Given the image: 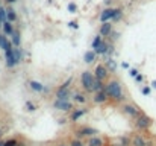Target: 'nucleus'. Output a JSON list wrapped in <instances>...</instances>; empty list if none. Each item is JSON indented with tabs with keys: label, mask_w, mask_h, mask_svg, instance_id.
I'll return each mask as SVG.
<instances>
[{
	"label": "nucleus",
	"mask_w": 156,
	"mask_h": 146,
	"mask_svg": "<svg viewBox=\"0 0 156 146\" xmlns=\"http://www.w3.org/2000/svg\"><path fill=\"white\" fill-rule=\"evenodd\" d=\"M105 91L108 94V97H112L115 101H121L123 99V90L118 81H109L105 85Z\"/></svg>",
	"instance_id": "1"
},
{
	"label": "nucleus",
	"mask_w": 156,
	"mask_h": 146,
	"mask_svg": "<svg viewBox=\"0 0 156 146\" xmlns=\"http://www.w3.org/2000/svg\"><path fill=\"white\" fill-rule=\"evenodd\" d=\"M96 76L93 75L91 71H83L80 75V82H82V87L86 90V91H91L93 90V82H94Z\"/></svg>",
	"instance_id": "2"
},
{
	"label": "nucleus",
	"mask_w": 156,
	"mask_h": 146,
	"mask_svg": "<svg viewBox=\"0 0 156 146\" xmlns=\"http://www.w3.org/2000/svg\"><path fill=\"white\" fill-rule=\"evenodd\" d=\"M150 125H152V119L147 117L146 114H140L137 117V126L140 129H147V128H150Z\"/></svg>",
	"instance_id": "3"
},
{
	"label": "nucleus",
	"mask_w": 156,
	"mask_h": 146,
	"mask_svg": "<svg viewBox=\"0 0 156 146\" xmlns=\"http://www.w3.org/2000/svg\"><path fill=\"white\" fill-rule=\"evenodd\" d=\"M117 14V9H112V8H106L102 14H100V21L105 23V21H111V20H114Z\"/></svg>",
	"instance_id": "4"
},
{
	"label": "nucleus",
	"mask_w": 156,
	"mask_h": 146,
	"mask_svg": "<svg viewBox=\"0 0 156 146\" xmlns=\"http://www.w3.org/2000/svg\"><path fill=\"white\" fill-rule=\"evenodd\" d=\"M55 108L56 110H62V111H70L71 110V104L68 102V99H56Z\"/></svg>",
	"instance_id": "5"
},
{
	"label": "nucleus",
	"mask_w": 156,
	"mask_h": 146,
	"mask_svg": "<svg viewBox=\"0 0 156 146\" xmlns=\"http://www.w3.org/2000/svg\"><path fill=\"white\" fill-rule=\"evenodd\" d=\"M94 73H96V78H97V79H102V81L108 76V70H106V67L102 65V64H99V65L96 67Z\"/></svg>",
	"instance_id": "6"
},
{
	"label": "nucleus",
	"mask_w": 156,
	"mask_h": 146,
	"mask_svg": "<svg viewBox=\"0 0 156 146\" xmlns=\"http://www.w3.org/2000/svg\"><path fill=\"white\" fill-rule=\"evenodd\" d=\"M123 111H124L126 114L132 116V117H138V116H140V110H138L137 107H133V105H124V107H123Z\"/></svg>",
	"instance_id": "7"
},
{
	"label": "nucleus",
	"mask_w": 156,
	"mask_h": 146,
	"mask_svg": "<svg viewBox=\"0 0 156 146\" xmlns=\"http://www.w3.org/2000/svg\"><path fill=\"white\" fill-rule=\"evenodd\" d=\"M111 32H112V24H111V21H105L102 26H100V35L102 37L111 35Z\"/></svg>",
	"instance_id": "8"
},
{
	"label": "nucleus",
	"mask_w": 156,
	"mask_h": 146,
	"mask_svg": "<svg viewBox=\"0 0 156 146\" xmlns=\"http://www.w3.org/2000/svg\"><path fill=\"white\" fill-rule=\"evenodd\" d=\"M108 50H109V46H108L105 41H102L100 44H97V46L94 47V52H96L97 55H105V53H108Z\"/></svg>",
	"instance_id": "9"
},
{
	"label": "nucleus",
	"mask_w": 156,
	"mask_h": 146,
	"mask_svg": "<svg viewBox=\"0 0 156 146\" xmlns=\"http://www.w3.org/2000/svg\"><path fill=\"white\" fill-rule=\"evenodd\" d=\"M108 99V94L105 90H100V91H96V96H94V102L96 104H102Z\"/></svg>",
	"instance_id": "10"
},
{
	"label": "nucleus",
	"mask_w": 156,
	"mask_h": 146,
	"mask_svg": "<svg viewBox=\"0 0 156 146\" xmlns=\"http://www.w3.org/2000/svg\"><path fill=\"white\" fill-rule=\"evenodd\" d=\"M12 46H14L12 41H9L5 35H2V43H0V47H2L5 52H8V50H12Z\"/></svg>",
	"instance_id": "11"
},
{
	"label": "nucleus",
	"mask_w": 156,
	"mask_h": 146,
	"mask_svg": "<svg viewBox=\"0 0 156 146\" xmlns=\"http://www.w3.org/2000/svg\"><path fill=\"white\" fill-rule=\"evenodd\" d=\"M93 134H97V131L93 129V128H82V129L77 131L79 137H88V135H93Z\"/></svg>",
	"instance_id": "12"
},
{
	"label": "nucleus",
	"mask_w": 156,
	"mask_h": 146,
	"mask_svg": "<svg viewBox=\"0 0 156 146\" xmlns=\"http://www.w3.org/2000/svg\"><path fill=\"white\" fill-rule=\"evenodd\" d=\"M29 85H30V88L33 90V91H44V90H46V87H44L41 82H38V81H30L29 82Z\"/></svg>",
	"instance_id": "13"
},
{
	"label": "nucleus",
	"mask_w": 156,
	"mask_h": 146,
	"mask_svg": "<svg viewBox=\"0 0 156 146\" xmlns=\"http://www.w3.org/2000/svg\"><path fill=\"white\" fill-rule=\"evenodd\" d=\"M96 52L94 50H88V52H85V55H83V59H85V62H88V64H91L94 59H96Z\"/></svg>",
	"instance_id": "14"
},
{
	"label": "nucleus",
	"mask_w": 156,
	"mask_h": 146,
	"mask_svg": "<svg viewBox=\"0 0 156 146\" xmlns=\"http://www.w3.org/2000/svg\"><path fill=\"white\" fill-rule=\"evenodd\" d=\"M20 59H21V50H20L18 47L12 49V61H14V64L17 65L20 62Z\"/></svg>",
	"instance_id": "15"
},
{
	"label": "nucleus",
	"mask_w": 156,
	"mask_h": 146,
	"mask_svg": "<svg viewBox=\"0 0 156 146\" xmlns=\"http://www.w3.org/2000/svg\"><path fill=\"white\" fill-rule=\"evenodd\" d=\"M100 90H105V85H103V82H102V79H94V82H93V90L91 91H100Z\"/></svg>",
	"instance_id": "16"
},
{
	"label": "nucleus",
	"mask_w": 156,
	"mask_h": 146,
	"mask_svg": "<svg viewBox=\"0 0 156 146\" xmlns=\"http://www.w3.org/2000/svg\"><path fill=\"white\" fill-rule=\"evenodd\" d=\"M3 31H5V34L6 35H12V32H14V28H12V23L11 21H3Z\"/></svg>",
	"instance_id": "17"
},
{
	"label": "nucleus",
	"mask_w": 156,
	"mask_h": 146,
	"mask_svg": "<svg viewBox=\"0 0 156 146\" xmlns=\"http://www.w3.org/2000/svg\"><path fill=\"white\" fill-rule=\"evenodd\" d=\"M6 20L8 21H11V23H14L15 20H17V14H15V11L14 9H6Z\"/></svg>",
	"instance_id": "18"
},
{
	"label": "nucleus",
	"mask_w": 156,
	"mask_h": 146,
	"mask_svg": "<svg viewBox=\"0 0 156 146\" xmlns=\"http://www.w3.org/2000/svg\"><path fill=\"white\" fill-rule=\"evenodd\" d=\"M83 114H86V110H83V108H80V110H74V111L71 113V120H77V119L82 117Z\"/></svg>",
	"instance_id": "19"
},
{
	"label": "nucleus",
	"mask_w": 156,
	"mask_h": 146,
	"mask_svg": "<svg viewBox=\"0 0 156 146\" xmlns=\"http://www.w3.org/2000/svg\"><path fill=\"white\" fill-rule=\"evenodd\" d=\"M11 37H12V44H14L15 47H18V46H20V41H21V40H20V32H18V31H14Z\"/></svg>",
	"instance_id": "20"
},
{
	"label": "nucleus",
	"mask_w": 156,
	"mask_h": 146,
	"mask_svg": "<svg viewBox=\"0 0 156 146\" xmlns=\"http://www.w3.org/2000/svg\"><path fill=\"white\" fill-rule=\"evenodd\" d=\"M133 146H147V141L141 135H137L135 138H133Z\"/></svg>",
	"instance_id": "21"
},
{
	"label": "nucleus",
	"mask_w": 156,
	"mask_h": 146,
	"mask_svg": "<svg viewBox=\"0 0 156 146\" xmlns=\"http://www.w3.org/2000/svg\"><path fill=\"white\" fill-rule=\"evenodd\" d=\"M90 144H93V146H102L103 141H102V138H99V137H93V138L90 140Z\"/></svg>",
	"instance_id": "22"
},
{
	"label": "nucleus",
	"mask_w": 156,
	"mask_h": 146,
	"mask_svg": "<svg viewBox=\"0 0 156 146\" xmlns=\"http://www.w3.org/2000/svg\"><path fill=\"white\" fill-rule=\"evenodd\" d=\"M74 101L79 104H86V97L83 94H74Z\"/></svg>",
	"instance_id": "23"
},
{
	"label": "nucleus",
	"mask_w": 156,
	"mask_h": 146,
	"mask_svg": "<svg viewBox=\"0 0 156 146\" xmlns=\"http://www.w3.org/2000/svg\"><path fill=\"white\" fill-rule=\"evenodd\" d=\"M0 21H6V9L3 6H0Z\"/></svg>",
	"instance_id": "24"
},
{
	"label": "nucleus",
	"mask_w": 156,
	"mask_h": 146,
	"mask_svg": "<svg viewBox=\"0 0 156 146\" xmlns=\"http://www.w3.org/2000/svg\"><path fill=\"white\" fill-rule=\"evenodd\" d=\"M108 67L114 71V70L117 68V64H115V61H114V59H108Z\"/></svg>",
	"instance_id": "25"
},
{
	"label": "nucleus",
	"mask_w": 156,
	"mask_h": 146,
	"mask_svg": "<svg viewBox=\"0 0 156 146\" xmlns=\"http://www.w3.org/2000/svg\"><path fill=\"white\" fill-rule=\"evenodd\" d=\"M102 41H103V40H102V35H100V37H99V35H97V37H96V38H94V41H93V49H94V47H96V46H97V44H100V43H102Z\"/></svg>",
	"instance_id": "26"
},
{
	"label": "nucleus",
	"mask_w": 156,
	"mask_h": 146,
	"mask_svg": "<svg viewBox=\"0 0 156 146\" xmlns=\"http://www.w3.org/2000/svg\"><path fill=\"white\" fill-rule=\"evenodd\" d=\"M68 11H70L71 14H74V12L77 11V6H76L74 3H68Z\"/></svg>",
	"instance_id": "27"
},
{
	"label": "nucleus",
	"mask_w": 156,
	"mask_h": 146,
	"mask_svg": "<svg viewBox=\"0 0 156 146\" xmlns=\"http://www.w3.org/2000/svg\"><path fill=\"white\" fill-rule=\"evenodd\" d=\"M17 144H18V141H17V140H14V138H12V140L5 141V146H17Z\"/></svg>",
	"instance_id": "28"
},
{
	"label": "nucleus",
	"mask_w": 156,
	"mask_h": 146,
	"mask_svg": "<svg viewBox=\"0 0 156 146\" xmlns=\"http://www.w3.org/2000/svg\"><path fill=\"white\" fill-rule=\"evenodd\" d=\"M137 75H140V73H138V70H137V68H132V70H130V76L137 78Z\"/></svg>",
	"instance_id": "29"
},
{
	"label": "nucleus",
	"mask_w": 156,
	"mask_h": 146,
	"mask_svg": "<svg viewBox=\"0 0 156 146\" xmlns=\"http://www.w3.org/2000/svg\"><path fill=\"white\" fill-rule=\"evenodd\" d=\"M70 146H83V144H82V143H80V141H79V140H73V141H71V144H70Z\"/></svg>",
	"instance_id": "30"
},
{
	"label": "nucleus",
	"mask_w": 156,
	"mask_h": 146,
	"mask_svg": "<svg viewBox=\"0 0 156 146\" xmlns=\"http://www.w3.org/2000/svg\"><path fill=\"white\" fill-rule=\"evenodd\" d=\"M143 94L149 96V94H150V88H149V87H144V88H143Z\"/></svg>",
	"instance_id": "31"
},
{
	"label": "nucleus",
	"mask_w": 156,
	"mask_h": 146,
	"mask_svg": "<svg viewBox=\"0 0 156 146\" xmlns=\"http://www.w3.org/2000/svg\"><path fill=\"white\" fill-rule=\"evenodd\" d=\"M26 107H27V108H29V111H33V110H35V107H33V105H32V104H30V102H29V101H27V102H26Z\"/></svg>",
	"instance_id": "32"
},
{
	"label": "nucleus",
	"mask_w": 156,
	"mask_h": 146,
	"mask_svg": "<svg viewBox=\"0 0 156 146\" xmlns=\"http://www.w3.org/2000/svg\"><path fill=\"white\" fill-rule=\"evenodd\" d=\"M68 24H70V28H74V29H77V23H76V21H70Z\"/></svg>",
	"instance_id": "33"
},
{
	"label": "nucleus",
	"mask_w": 156,
	"mask_h": 146,
	"mask_svg": "<svg viewBox=\"0 0 156 146\" xmlns=\"http://www.w3.org/2000/svg\"><path fill=\"white\" fill-rule=\"evenodd\" d=\"M137 81L141 82V81H143V76H141V75H137Z\"/></svg>",
	"instance_id": "34"
},
{
	"label": "nucleus",
	"mask_w": 156,
	"mask_h": 146,
	"mask_svg": "<svg viewBox=\"0 0 156 146\" xmlns=\"http://www.w3.org/2000/svg\"><path fill=\"white\" fill-rule=\"evenodd\" d=\"M6 2H8V3H14V2H15V0H6Z\"/></svg>",
	"instance_id": "35"
},
{
	"label": "nucleus",
	"mask_w": 156,
	"mask_h": 146,
	"mask_svg": "<svg viewBox=\"0 0 156 146\" xmlns=\"http://www.w3.org/2000/svg\"><path fill=\"white\" fill-rule=\"evenodd\" d=\"M152 85H153V87L156 88V81H153V82H152Z\"/></svg>",
	"instance_id": "36"
},
{
	"label": "nucleus",
	"mask_w": 156,
	"mask_h": 146,
	"mask_svg": "<svg viewBox=\"0 0 156 146\" xmlns=\"http://www.w3.org/2000/svg\"><path fill=\"white\" fill-rule=\"evenodd\" d=\"M0 146H5V141H0Z\"/></svg>",
	"instance_id": "37"
},
{
	"label": "nucleus",
	"mask_w": 156,
	"mask_h": 146,
	"mask_svg": "<svg viewBox=\"0 0 156 146\" xmlns=\"http://www.w3.org/2000/svg\"><path fill=\"white\" fill-rule=\"evenodd\" d=\"M2 26H3V24H2V21H0V28H2Z\"/></svg>",
	"instance_id": "38"
},
{
	"label": "nucleus",
	"mask_w": 156,
	"mask_h": 146,
	"mask_svg": "<svg viewBox=\"0 0 156 146\" xmlns=\"http://www.w3.org/2000/svg\"><path fill=\"white\" fill-rule=\"evenodd\" d=\"M0 43H2V35H0Z\"/></svg>",
	"instance_id": "39"
},
{
	"label": "nucleus",
	"mask_w": 156,
	"mask_h": 146,
	"mask_svg": "<svg viewBox=\"0 0 156 146\" xmlns=\"http://www.w3.org/2000/svg\"><path fill=\"white\" fill-rule=\"evenodd\" d=\"M59 146H65V144H59Z\"/></svg>",
	"instance_id": "40"
},
{
	"label": "nucleus",
	"mask_w": 156,
	"mask_h": 146,
	"mask_svg": "<svg viewBox=\"0 0 156 146\" xmlns=\"http://www.w3.org/2000/svg\"><path fill=\"white\" fill-rule=\"evenodd\" d=\"M117 146H121V144H117Z\"/></svg>",
	"instance_id": "41"
},
{
	"label": "nucleus",
	"mask_w": 156,
	"mask_h": 146,
	"mask_svg": "<svg viewBox=\"0 0 156 146\" xmlns=\"http://www.w3.org/2000/svg\"><path fill=\"white\" fill-rule=\"evenodd\" d=\"M90 146H93V144H90Z\"/></svg>",
	"instance_id": "42"
}]
</instances>
